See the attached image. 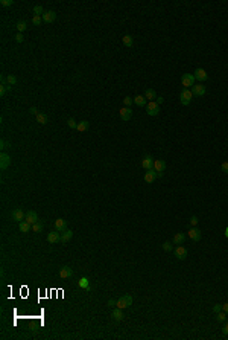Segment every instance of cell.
Returning a JSON list of instances; mask_svg holds the SVG:
<instances>
[{"instance_id": "obj_1", "label": "cell", "mask_w": 228, "mask_h": 340, "mask_svg": "<svg viewBox=\"0 0 228 340\" xmlns=\"http://www.w3.org/2000/svg\"><path fill=\"white\" fill-rule=\"evenodd\" d=\"M132 301H134V299H132L131 294H125V296H122V297H119V299L116 301V307L125 310V308H128V307L132 305Z\"/></svg>"}, {"instance_id": "obj_2", "label": "cell", "mask_w": 228, "mask_h": 340, "mask_svg": "<svg viewBox=\"0 0 228 340\" xmlns=\"http://www.w3.org/2000/svg\"><path fill=\"white\" fill-rule=\"evenodd\" d=\"M192 99H193V93H192V90H189V89H184L181 93H180V102H181L182 106H189V104L192 102Z\"/></svg>"}, {"instance_id": "obj_3", "label": "cell", "mask_w": 228, "mask_h": 340, "mask_svg": "<svg viewBox=\"0 0 228 340\" xmlns=\"http://www.w3.org/2000/svg\"><path fill=\"white\" fill-rule=\"evenodd\" d=\"M181 85L184 89H190L195 85V76L192 73H184L181 78Z\"/></svg>"}, {"instance_id": "obj_4", "label": "cell", "mask_w": 228, "mask_h": 340, "mask_svg": "<svg viewBox=\"0 0 228 340\" xmlns=\"http://www.w3.org/2000/svg\"><path fill=\"white\" fill-rule=\"evenodd\" d=\"M146 111L149 116H157L160 113V104H157V101H149L146 104Z\"/></svg>"}, {"instance_id": "obj_5", "label": "cell", "mask_w": 228, "mask_h": 340, "mask_svg": "<svg viewBox=\"0 0 228 340\" xmlns=\"http://www.w3.org/2000/svg\"><path fill=\"white\" fill-rule=\"evenodd\" d=\"M154 171L157 173L158 177H163L164 171H166V162L161 160V159H155V162H154Z\"/></svg>"}, {"instance_id": "obj_6", "label": "cell", "mask_w": 228, "mask_h": 340, "mask_svg": "<svg viewBox=\"0 0 228 340\" xmlns=\"http://www.w3.org/2000/svg\"><path fill=\"white\" fill-rule=\"evenodd\" d=\"M154 162H155V159H154L151 154L145 156V157L141 159V166H143V169H146V171L154 169Z\"/></svg>"}, {"instance_id": "obj_7", "label": "cell", "mask_w": 228, "mask_h": 340, "mask_svg": "<svg viewBox=\"0 0 228 340\" xmlns=\"http://www.w3.org/2000/svg\"><path fill=\"white\" fill-rule=\"evenodd\" d=\"M11 218L15 223H22V221H24V218H26V214L23 212V209H14V211L11 212Z\"/></svg>"}, {"instance_id": "obj_8", "label": "cell", "mask_w": 228, "mask_h": 340, "mask_svg": "<svg viewBox=\"0 0 228 340\" xmlns=\"http://www.w3.org/2000/svg\"><path fill=\"white\" fill-rule=\"evenodd\" d=\"M173 253H175V258L180 259V261H182V259L187 258V249H186V247H182V246H176V247H175V249H173Z\"/></svg>"}, {"instance_id": "obj_9", "label": "cell", "mask_w": 228, "mask_h": 340, "mask_svg": "<svg viewBox=\"0 0 228 340\" xmlns=\"http://www.w3.org/2000/svg\"><path fill=\"white\" fill-rule=\"evenodd\" d=\"M59 278L61 279H68V278H72L73 276V270L72 267H68V265H62L61 269H59Z\"/></svg>"}, {"instance_id": "obj_10", "label": "cell", "mask_w": 228, "mask_h": 340, "mask_svg": "<svg viewBox=\"0 0 228 340\" xmlns=\"http://www.w3.org/2000/svg\"><path fill=\"white\" fill-rule=\"evenodd\" d=\"M47 241L50 244H57V243H61V234L58 230H52L47 234Z\"/></svg>"}, {"instance_id": "obj_11", "label": "cell", "mask_w": 228, "mask_h": 340, "mask_svg": "<svg viewBox=\"0 0 228 340\" xmlns=\"http://www.w3.org/2000/svg\"><path fill=\"white\" fill-rule=\"evenodd\" d=\"M41 17H43V22H44V23H53V22L57 20V12L49 9V11H46Z\"/></svg>"}, {"instance_id": "obj_12", "label": "cell", "mask_w": 228, "mask_h": 340, "mask_svg": "<svg viewBox=\"0 0 228 340\" xmlns=\"http://www.w3.org/2000/svg\"><path fill=\"white\" fill-rule=\"evenodd\" d=\"M119 116H120L122 121H129L132 117V110L129 107H123V108L119 110Z\"/></svg>"}, {"instance_id": "obj_13", "label": "cell", "mask_w": 228, "mask_h": 340, "mask_svg": "<svg viewBox=\"0 0 228 340\" xmlns=\"http://www.w3.org/2000/svg\"><path fill=\"white\" fill-rule=\"evenodd\" d=\"M193 76H195V80H198V81H201V82H204L208 80V73H207L204 69H196L193 73Z\"/></svg>"}, {"instance_id": "obj_14", "label": "cell", "mask_w": 228, "mask_h": 340, "mask_svg": "<svg viewBox=\"0 0 228 340\" xmlns=\"http://www.w3.org/2000/svg\"><path fill=\"white\" fill-rule=\"evenodd\" d=\"M187 236H189L192 241H199V240H201V230L196 229V227H190L189 232H187Z\"/></svg>"}, {"instance_id": "obj_15", "label": "cell", "mask_w": 228, "mask_h": 340, "mask_svg": "<svg viewBox=\"0 0 228 340\" xmlns=\"http://www.w3.org/2000/svg\"><path fill=\"white\" fill-rule=\"evenodd\" d=\"M192 93H193V96H204L205 85L204 84H195L193 87H192Z\"/></svg>"}, {"instance_id": "obj_16", "label": "cell", "mask_w": 228, "mask_h": 340, "mask_svg": "<svg viewBox=\"0 0 228 340\" xmlns=\"http://www.w3.org/2000/svg\"><path fill=\"white\" fill-rule=\"evenodd\" d=\"M24 221H27L31 226H32V224H35L37 221H38V215H37V212H35V211L26 212V218H24Z\"/></svg>"}, {"instance_id": "obj_17", "label": "cell", "mask_w": 228, "mask_h": 340, "mask_svg": "<svg viewBox=\"0 0 228 340\" xmlns=\"http://www.w3.org/2000/svg\"><path fill=\"white\" fill-rule=\"evenodd\" d=\"M9 165H11V157H9L8 154L2 152V156H0V168H2V169H6Z\"/></svg>"}, {"instance_id": "obj_18", "label": "cell", "mask_w": 228, "mask_h": 340, "mask_svg": "<svg viewBox=\"0 0 228 340\" xmlns=\"http://www.w3.org/2000/svg\"><path fill=\"white\" fill-rule=\"evenodd\" d=\"M111 316H113V319L116 320V322H122V320H123V317H125V316H123V311H122V308H117V307L113 310Z\"/></svg>"}, {"instance_id": "obj_19", "label": "cell", "mask_w": 228, "mask_h": 340, "mask_svg": "<svg viewBox=\"0 0 228 340\" xmlns=\"http://www.w3.org/2000/svg\"><path fill=\"white\" fill-rule=\"evenodd\" d=\"M66 227H67V224H66V220H64V218H58V220H55V230H58V232H64Z\"/></svg>"}, {"instance_id": "obj_20", "label": "cell", "mask_w": 228, "mask_h": 340, "mask_svg": "<svg viewBox=\"0 0 228 340\" xmlns=\"http://www.w3.org/2000/svg\"><path fill=\"white\" fill-rule=\"evenodd\" d=\"M78 285L82 290H90V279L87 276H84V278H81L79 281H78Z\"/></svg>"}, {"instance_id": "obj_21", "label": "cell", "mask_w": 228, "mask_h": 340, "mask_svg": "<svg viewBox=\"0 0 228 340\" xmlns=\"http://www.w3.org/2000/svg\"><path fill=\"white\" fill-rule=\"evenodd\" d=\"M72 238H73V232H72V230H68V229H66V230L62 232V235H61V243H62V244H66V243H68Z\"/></svg>"}, {"instance_id": "obj_22", "label": "cell", "mask_w": 228, "mask_h": 340, "mask_svg": "<svg viewBox=\"0 0 228 340\" xmlns=\"http://www.w3.org/2000/svg\"><path fill=\"white\" fill-rule=\"evenodd\" d=\"M157 173L154 171V169H151V171H146V174H145V182L146 183H152L155 178H157Z\"/></svg>"}, {"instance_id": "obj_23", "label": "cell", "mask_w": 228, "mask_h": 340, "mask_svg": "<svg viewBox=\"0 0 228 340\" xmlns=\"http://www.w3.org/2000/svg\"><path fill=\"white\" fill-rule=\"evenodd\" d=\"M184 240H186V235L181 234V232H178V234L173 235V240H172V243H173V244H176V246H180V244H182V243H184Z\"/></svg>"}, {"instance_id": "obj_24", "label": "cell", "mask_w": 228, "mask_h": 340, "mask_svg": "<svg viewBox=\"0 0 228 340\" xmlns=\"http://www.w3.org/2000/svg\"><path fill=\"white\" fill-rule=\"evenodd\" d=\"M88 127H90V122H88V121H81V122H78L76 130H78L79 133H85V131L88 130Z\"/></svg>"}, {"instance_id": "obj_25", "label": "cell", "mask_w": 228, "mask_h": 340, "mask_svg": "<svg viewBox=\"0 0 228 340\" xmlns=\"http://www.w3.org/2000/svg\"><path fill=\"white\" fill-rule=\"evenodd\" d=\"M134 104L138 107H145L146 106V98L143 95H137V96H134Z\"/></svg>"}, {"instance_id": "obj_26", "label": "cell", "mask_w": 228, "mask_h": 340, "mask_svg": "<svg viewBox=\"0 0 228 340\" xmlns=\"http://www.w3.org/2000/svg\"><path fill=\"white\" fill-rule=\"evenodd\" d=\"M122 41H123V44H125L126 47H132V44H134V38L129 35V34H125V35L122 37Z\"/></svg>"}, {"instance_id": "obj_27", "label": "cell", "mask_w": 228, "mask_h": 340, "mask_svg": "<svg viewBox=\"0 0 228 340\" xmlns=\"http://www.w3.org/2000/svg\"><path fill=\"white\" fill-rule=\"evenodd\" d=\"M18 229H20V232H23V234H27V232L32 229V226L27 223V221H22V223H18Z\"/></svg>"}, {"instance_id": "obj_28", "label": "cell", "mask_w": 228, "mask_h": 340, "mask_svg": "<svg viewBox=\"0 0 228 340\" xmlns=\"http://www.w3.org/2000/svg\"><path fill=\"white\" fill-rule=\"evenodd\" d=\"M145 98H146L148 101H155V98H157L155 90H154V89H148V90L145 92Z\"/></svg>"}, {"instance_id": "obj_29", "label": "cell", "mask_w": 228, "mask_h": 340, "mask_svg": "<svg viewBox=\"0 0 228 340\" xmlns=\"http://www.w3.org/2000/svg\"><path fill=\"white\" fill-rule=\"evenodd\" d=\"M35 119H37V122H38V124H41V125L47 124V121H49V117L46 116L44 113H38V115L35 116Z\"/></svg>"}, {"instance_id": "obj_30", "label": "cell", "mask_w": 228, "mask_h": 340, "mask_svg": "<svg viewBox=\"0 0 228 340\" xmlns=\"http://www.w3.org/2000/svg\"><path fill=\"white\" fill-rule=\"evenodd\" d=\"M11 85H9V84H2V85H0V95H2V96H5V95L8 93V92H11Z\"/></svg>"}, {"instance_id": "obj_31", "label": "cell", "mask_w": 228, "mask_h": 340, "mask_svg": "<svg viewBox=\"0 0 228 340\" xmlns=\"http://www.w3.org/2000/svg\"><path fill=\"white\" fill-rule=\"evenodd\" d=\"M5 84H9V85H15V84H17V76H15V75H11V73H9V75L6 76V82H5Z\"/></svg>"}, {"instance_id": "obj_32", "label": "cell", "mask_w": 228, "mask_h": 340, "mask_svg": "<svg viewBox=\"0 0 228 340\" xmlns=\"http://www.w3.org/2000/svg\"><path fill=\"white\" fill-rule=\"evenodd\" d=\"M227 313L225 311H219V313H216V320L217 322H225L227 320Z\"/></svg>"}, {"instance_id": "obj_33", "label": "cell", "mask_w": 228, "mask_h": 340, "mask_svg": "<svg viewBox=\"0 0 228 340\" xmlns=\"http://www.w3.org/2000/svg\"><path fill=\"white\" fill-rule=\"evenodd\" d=\"M32 232H35V234H40L41 230H43V224L40 223V221H37L35 224H32V229H31Z\"/></svg>"}, {"instance_id": "obj_34", "label": "cell", "mask_w": 228, "mask_h": 340, "mask_svg": "<svg viewBox=\"0 0 228 340\" xmlns=\"http://www.w3.org/2000/svg\"><path fill=\"white\" fill-rule=\"evenodd\" d=\"M44 8L41 6V5H35L34 6V15H43L44 14Z\"/></svg>"}, {"instance_id": "obj_35", "label": "cell", "mask_w": 228, "mask_h": 340, "mask_svg": "<svg viewBox=\"0 0 228 340\" xmlns=\"http://www.w3.org/2000/svg\"><path fill=\"white\" fill-rule=\"evenodd\" d=\"M26 29H27V23H26V22H18V23H17V31H18V32H22L23 34V31H26Z\"/></svg>"}, {"instance_id": "obj_36", "label": "cell", "mask_w": 228, "mask_h": 340, "mask_svg": "<svg viewBox=\"0 0 228 340\" xmlns=\"http://www.w3.org/2000/svg\"><path fill=\"white\" fill-rule=\"evenodd\" d=\"M32 23H34L35 26H40V24L43 23V17H41V15H34V17H32Z\"/></svg>"}, {"instance_id": "obj_37", "label": "cell", "mask_w": 228, "mask_h": 340, "mask_svg": "<svg viewBox=\"0 0 228 340\" xmlns=\"http://www.w3.org/2000/svg\"><path fill=\"white\" fill-rule=\"evenodd\" d=\"M173 243H169V241H166V243H163V249L166 250V252H171L173 250V246H172Z\"/></svg>"}, {"instance_id": "obj_38", "label": "cell", "mask_w": 228, "mask_h": 340, "mask_svg": "<svg viewBox=\"0 0 228 340\" xmlns=\"http://www.w3.org/2000/svg\"><path fill=\"white\" fill-rule=\"evenodd\" d=\"M67 125L70 127V128H76V127H78V122H76L75 119L70 117V119H67Z\"/></svg>"}, {"instance_id": "obj_39", "label": "cell", "mask_w": 228, "mask_h": 340, "mask_svg": "<svg viewBox=\"0 0 228 340\" xmlns=\"http://www.w3.org/2000/svg\"><path fill=\"white\" fill-rule=\"evenodd\" d=\"M9 147H11V143H9L8 141H5V139H3V141L0 142V148H2V151H5V150H6V148H9Z\"/></svg>"}, {"instance_id": "obj_40", "label": "cell", "mask_w": 228, "mask_h": 340, "mask_svg": "<svg viewBox=\"0 0 228 340\" xmlns=\"http://www.w3.org/2000/svg\"><path fill=\"white\" fill-rule=\"evenodd\" d=\"M132 102H134V98H131V96H126L125 99H123V104H125V107H129Z\"/></svg>"}, {"instance_id": "obj_41", "label": "cell", "mask_w": 228, "mask_h": 340, "mask_svg": "<svg viewBox=\"0 0 228 340\" xmlns=\"http://www.w3.org/2000/svg\"><path fill=\"white\" fill-rule=\"evenodd\" d=\"M198 221H199V220H198V217H190V220H189V224H190V227H195V226H196V224H198Z\"/></svg>"}, {"instance_id": "obj_42", "label": "cell", "mask_w": 228, "mask_h": 340, "mask_svg": "<svg viewBox=\"0 0 228 340\" xmlns=\"http://www.w3.org/2000/svg\"><path fill=\"white\" fill-rule=\"evenodd\" d=\"M0 3H2V6H12V5H14L12 0H2Z\"/></svg>"}, {"instance_id": "obj_43", "label": "cell", "mask_w": 228, "mask_h": 340, "mask_svg": "<svg viewBox=\"0 0 228 340\" xmlns=\"http://www.w3.org/2000/svg\"><path fill=\"white\" fill-rule=\"evenodd\" d=\"M23 40H24L23 34H22V32H18V34L15 35V41H17V43H23Z\"/></svg>"}, {"instance_id": "obj_44", "label": "cell", "mask_w": 228, "mask_h": 340, "mask_svg": "<svg viewBox=\"0 0 228 340\" xmlns=\"http://www.w3.org/2000/svg\"><path fill=\"white\" fill-rule=\"evenodd\" d=\"M221 169H222L225 174H228V162H224V163L221 165Z\"/></svg>"}, {"instance_id": "obj_45", "label": "cell", "mask_w": 228, "mask_h": 340, "mask_svg": "<svg viewBox=\"0 0 228 340\" xmlns=\"http://www.w3.org/2000/svg\"><path fill=\"white\" fill-rule=\"evenodd\" d=\"M219 311H222V305H219V304L213 305V313H219Z\"/></svg>"}, {"instance_id": "obj_46", "label": "cell", "mask_w": 228, "mask_h": 340, "mask_svg": "<svg viewBox=\"0 0 228 340\" xmlns=\"http://www.w3.org/2000/svg\"><path fill=\"white\" fill-rule=\"evenodd\" d=\"M29 113H31V115H35V116H37V115H38L40 111L37 110V107H31V108H29Z\"/></svg>"}, {"instance_id": "obj_47", "label": "cell", "mask_w": 228, "mask_h": 340, "mask_svg": "<svg viewBox=\"0 0 228 340\" xmlns=\"http://www.w3.org/2000/svg\"><path fill=\"white\" fill-rule=\"evenodd\" d=\"M222 334H224V336H227L228 334V322L224 325V328H222Z\"/></svg>"}, {"instance_id": "obj_48", "label": "cell", "mask_w": 228, "mask_h": 340, "mask_svg": "<svg viewBox=\"0 0 228 340\" xmlns=\"http://www.w3.org/2000/svg\"><path fill=\"white\" fill-rule=\"evenodd\" d=\"M222 311H225V313H227V314H228V302H227V304H224V305H222Z\"/></svg>"}, {"instance_id": "obj_49", "label": "cell", "mask_w": 228, "mask_h": 340, "mask_svg": "<svg viewBox=\"0 0 228 340\" xmlns=\"http://www.w3.org/2000/svg\"><path fill=\"white\" fill-rule=\"evenodd\" d=\"M108 307H116V301L110 299V301H108Z\"/></svg>"}, {"instance_id": "obj_50", "label": "cell", "mask_w": 228, "mask_h": 340, "mask_svg": "<svg viewBox=\"0 0 228 340\" xmlns=\"http://www.w3.org/2000/svg\"><path fill=\"white\" fill-rule=\"evenodd\" d=\"M163 101H164V99H163L161 96H158V98H157V104H163Z\"/></svg>"}, {"instance_id": "obj_51", "label": "cell", "mask_w": 228, "mask_h": 340, "mask_svg": "<svg viewBox=\"0 0 228 340\" xmlns=\"http://www.w3.org/2000/svg\"><path fill=\"white\" fill-rule=\"evenodd\" d=\"M225 238H228V226L225 227Z\"/></svg>"}]
</instances>
